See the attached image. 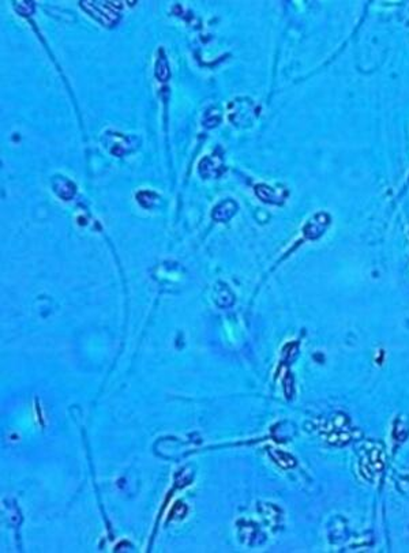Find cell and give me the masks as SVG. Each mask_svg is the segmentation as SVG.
<instances>
[{
	"label": "cell",
	"mask_w": 409,
	"mask_h": 553,
	"mask_svg": "<svg viewBox=\"0 0 409 553\" xmlns=\"http://www.w3.org/2000/svg\"><path fill=\"white\" fill-rule=\"evenodd\" d=\"M92 11H90V14H92V17H94L96 20H99L101 23H104V25H111V23H116V20H115V17L113 15H116V14L113 13L112 10H104V7L99 6V4H96V3H92Z\"/></svg>",
	"instance_id": "cell-1"
},
{
	"label": "cell",
	"mask_w": 409,
	"mask_h": 553,
	"mask_svg": "<svg viewBox=\"0 0 409 553\" xmlns=\"http://www.w3.org/2000/svg\"><path fill=\"white\" fill-rule=\"evenodd\" d=\"M169 75H171V73H169V64H168V60H166V58L164 56V53L161 52V56H160L159 60H157V63H156V77H157L160 80L165 82Z\"/></svg>",
	"instance_id": "cell-2"
}]
</instances>
